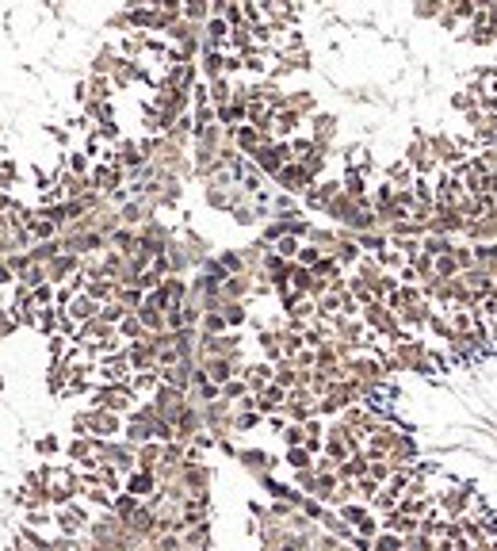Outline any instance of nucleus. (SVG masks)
Masks as SVG:
<instances>
[{"mask_svg": "<svg viewBox=\"0 0 497 551\" xmlns=\"http://www.w3.org/2000/svg\"><path fill=\"white\" fill-rule=\"evenodd\" d=\"M494 42H497V24H494Z\"/></svg>", "mask_w": 497, "mask_h": 551, "instance_id": "29", "label": "nucleus"}, {"mask_svg": "<svg viewBox=\"0 0 497 551\" xmlns=\"http://www.w3.org/2000/svg\"><path fill=\"white\" fill-rule=\"evenodd\" d=\"M474 256H478V268L497 276V241L494 245H474Z\"/></svg>", "mask_w": 497, "mask_h": 551, "instance_id": "13", "label": "nucleus"}, {"mask_svg": "<svg viewBox=\"0 0 497 551\" xmlns=\"http://www.w3.org/2000/svg\"><path fill=\"white\" fill-rule=\"evenodd\" d=\"M375 551H406V536L379 532V536H375Z\"/></svg>", "mask_w": 497, "mask_h": 551, "instance_id": "19", "label": "nucleus"}, {"mask_svg": "<svg viewBox=\"0 0 497 551\" xmlns=\"http://www.w3.org/2000/svg\"><path fill=\"white\" fill-rule=\"evenodd\" d=\"M436 306L432 303H417V306H406V310L398 314V321H402V329L406 333H429V318Z\"/></svg>", "mask_w": 497, "mask_h": 551, "instance_id": "4", "label": "nucleus"}, {"mask_svg": "<svg viewBox=\"0 0 497 551\" xmlns=\"http://www.w3.org/2000/svg\"><path fill=\"white\" fill-rule=\"evenodd\" d=\"M478 111H482L486 119H497V96H489V92H486V96L478 100Z\"/></svg>", "mask_w": 497, "mask_h": 551, "instance_id": "25", "label": "nucleus"}, {"mask_svg": "<svg viewBox=\"0 0 497 551\" xmlns=\"http://www.w3.org/2000/svg\"><path fill=\"white\" fill-rule=\"evenodd\" d=\"M494 69H497V58H494Z\"/></svg>", "mask_w": 497, "mask_h": 551, "instance_id": "30", "label": "nucleus"}, {"mask_svg": "<svg viewBox=\"0 0 497 551\" xmlns=\"http://www.w3.org/2000/svg\"><path fill=\"white\" fill-rule=\"evenodd\" d=\"M58 528H61V536H77V532H84L88 528V513H84V505H66V510H58Z\"/></svg>", "mask_w": 497, "mask_h": 551, "instance_id": "5", "label": "nucleus"}, {"mask_svg": "<svg viewBox=\"0 0 497 551\" xmlns=\"http://www.w3.org/2000/svg\"><path fill=\"white\" fill-rule=\"evenodd\" d=\"M409 264H413V272H417V280H421V283L425 280H436V261H432L429 253H417Z\"/></svg>", "mask_w": 497, "mask_h": 551, "instance_id": "16", "label": "nucleus"}, {"mask_svg": "<svg viewBox=\"0 0 497 551\" xmlns=\"http://www.w3.org/2000/svg\"><path fill=\"white\" fill-rule=\"evenodd\" d=\"M447 8V0H417L413 4V19H440Z\"/></svg>", "mask_w": 497, "mask_h": 551, "instance_id": "12", "label": "nucleus"}, {"mask_svg": "<svg viewBox=\"0 0 497 551\" xmlns=\"http://www.w3.org/2000/svg\"><path fill=\"white\" fill-rule=\"evenodd\" d=\"M451 249H456V238H440V234H429V238H421V253H429L432 261L447 256Z\"/></svg>", "mask_w": 497, "mask_h": 551, "instance_id": "8", "label": "nucleus"}, {"mask_svg": "<svg viewBox=\"0 0 497 551\" xmlns=\"http://www.w3.org/2000/svg\"><path fill=\"white\" fill-rule=\"evenodd\" d=\"M260 413H233V433H248V429H257L260 425Z\"/></svg>", "mask_w": 497, "mask_h": 551, "instance_id": "22", "label": "nucleus"}, {"mask_svg": "<svg viewBox=\"0 0 497 551\" xmlns=\"http://www.w3.org/2000/svg\"><path fill=\"white\" fill-rule=\"evenodd\" d=\"M447 107H451V111H459V115H471L474 107H478V100H474L467 88H456L451 96H447Z\"/></svg>", "mask_w": 497, "mask_h": 551, "instance_id": "11", "label": "nucleus"}, {"mask_svg": "<svg viewBox=\"0 0 497 551\" xmlns=\"http://www.w3.org/2000/svg\"><path fill=\"white\" fill-rule=\"evenodd\" d=\"M436 276H440V280H456V276H459V264H456V256H451V253L436 261Z\"/></svg>", "mask_w": 497, "mask_h": 551, "instance_id": "21", "label": "nucleus"}, {"mask_svg": "<svg viewBox=\"0 0 497 551\" xmlns=\"http://www.w3.org/2000/svg\"><path fill=\"white\" fill-rule=\"evenodd\" d=\"M436 24H440V31H447V35H456V31H459V27H463V24H459V19H456V16H451V8H444V16H440V19H436Z\"/></svg>", "mask_w": 497, "mask_h": 551, "instance_id": "24", "label": "nucleus"}, {"mask_svg": "<svg viewBox=\"0 0 497 551\" xmlns=\"http://www.w3.org/2000/svg\"><path fill=\"white\" fill-rule=\"evenodd\" d=\"M382 180L394 184V188H413L417 173L409 169L406 161H402V157H398V161H387V165H382Z\"/></svg>", "mask_w": 497, "mask_h": 551, "instance_id": "6", "label": "nucleus"}, {"mask_svg": "<svg viewBox=\"0 0 497 551\" xmlns=\"http://www.w3.org/2000/svg\"><path fill=\"white\" fill-rule=\"evenodd\" d=\"M451 256H456V264H459V276H463V272H471V268H478V256H474V245H467V241H456Z\"/></svg>", "mask_w": 497, "mask_h": 551, "instance_id": "10", "label": "nucleus"}, {"mask_svg": "<svg viewBox=\"0 0 497 551\" xmlns=\"http://www.w3.org/2000/svg\"><path fill=\"white\" fill-rule=\"evenodd\" d=\"M447 326H451V333H456V337H463V333H471L474 329V310H463V306H447Z\"/></svg>", "mask_w": 497, "mask_h": 551, "instance_id": "7", "label": "nucleus"}, {"mask_svg": "<svg viewBox=\"0 0 497 551\" xmlns=\"http://www.w3.org/2000/svg\"><path fill=\"white\" fill-rule=\"evenodd\" d=\"M436 543H440V540H432V536L417 532V536H409V540H406V551H436Z\"/></svg>", "mask_w": 497, "mask_h": 551, "instance_id": "23", "label": "nucleus"}, {"mask_svg": "<svg viewBox=\"0 0 497 551\" xmlns=\"http://www.w3.org/2000/svg\"><path fill=\"white\" fill-rule=\"evenodd\" d=\"M429 337H436L440 345H447V341L456 337V333H451V326H447V314H444V310H432V318H429Z\"/></svg>", "mask_w": 497, "mask_h": 551, "instance_id": "9", "label": "nucleus"}, {"mask_svg": "<svg viewBox=\"0 0 497 551\" xmlns=\"http://www.w3.org/2000/svg\"><path fill=\"white\" fill-rule=\"evenodd\" d=\"M482 536H486V540H489V543H494V540H497V513H489V517H486V521H482Z\"/></svg>", "mask_w": 497, "mask_h": 551, "instance_id": "26", "label": "nucleus"}, {"mask_svg": "<svg viewBox=\"0 0 497 551\" xmlns=\"http://www.w3.org/2000/svg\"><path fill=\"white\" fill-rule=\"evenodd\" d=\"M39 452H42V456H54V452H58V436H42V440H39Z\"/></svg>", "mask_w": 497, "mask_h": 551, "instance_id": "27", "label": "nucleus"}, {"mask_svg": "<svg viewBox=\"0 0 497 551\" xmlns=\"http://www.w3.org/2000/svg\"><path fill=\"white\" fill-rule=\"evenodd\" d=\"M459 525H463V536L471 543H489L486 536H482V521L478 517H471V513H467V517H459Z\"/></svg>", "mask_w": 497, "mask_h": 551, "instance_id": "18", "label": "nucleus"}, {"mask_svg": "<svg viewBox=\"0 0 497 551\" xmlns=\"http://www.w3.org/2000/svg\"><path fill=\"white\" fill-rule=\"evenodd\" d=\"M467 230V218L459 214V207H436V214H432V223H429V234H440V238H463ZM425 234V238H429Z\"/></svg>", "mask_w": 497, "mask_h": 551, "instance_id": "1", "label": "nucleus"}, {"mask_svg": "<svg viewBox=\"0 0 497 551\" xmlns=\"http://www.w3.org/2000/svg\"><path fill=\"white\" fill-rule=\"evenodd\" d=\"M379 494H382V483H375L371 475L356 478V498H360V502H367V505H371L375 498H379Z\"/></svg>", "mask_w": 497, "mask_h": 551, "instance_id": "14", "label": "nucleus"}, {"mask_svg": "<svg viewBox=\"0 0 497 551\" xmlns=\"http://www.w3.org/2000/svg\"><path fill=\"white\" fill-rule=\"evenodd\" d=\"M489 551H497V540H494V543H489Z\"/></svg>", "mask_w": 497, "mask_h": 551, "instance_id": "28", "label": "nucleus"}, {"mask_svg": "<svg viewBox=\"0 0 497 551\" xmlns=\"http://www.w3.org/2000/svg\"><path fill=\"white\" fill-rule=\"evenodd\" d=\"M432 192H436V207H459L467 199L463 180L451 176L447 169H436V176H432Z\"/></svg>", "mask_w": 497, "mask_h": 551, "instance_id": "2", "label": "nucleus"}, {"mask_svg": "<svg viewBox=\"0 0 497 551\" xmlns=\"http://www.w3.org/2000/svg\"><path fill=\"white\" fill-rule=\"evenodd\" d=\"M447 8H451V16H456L459 24H467V27H471V19L478 16V4H474V0H451Z\"/></svg>", "mask_w": 497, "mask_h": 551, "instance_id": "17", "label": "nucleus"}, {"mask_svg": "<svg viewBox=\"0 0 497 551\" xmlns=\"http://www.w3.org/2000/svg\"><path fill=\"white\" fill-rule=\"evenodd\" d=\"M280 440H283V445H287V448H302V445H306V429H302V425H295V421H291V425L283 429V436H280Z\"/></svg>", "mask_w": 497, "mask_h": 551, "instance_id": "20", "label": "nucleus"}, {"mask_svg": "<svg viewBox=\"0 0 497 551\" xmlns=\"http://www.w3.org/2000/svg\"><path fill=\"white\" fill-rule=\"evenodd\" d=\"M283 463H287L291 471H306V467H314V456H310L306 448H287V456H283Z\"/></svg>", "mask_w": 497, "mask_h": 551, "instance_id": "15", "label": "nucleus"}, {"mask_svg": "<svg viewBox=\"0 0 497 551\" xmlns=\"http://www.w3.org/2000/svg\"><path fill=\"white\" fill-rule=\"evenodd\" d=\"M463 241H467V245H494V241H497V214H486V218L467 223Z\"/></svg>", "mask_w": 497, "mask_h": 551, "instance_id": "3", "label": "nucleus"}]
</instances>
